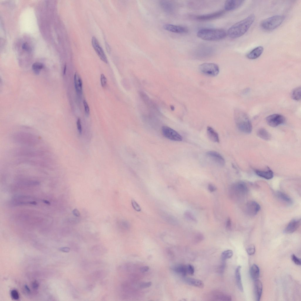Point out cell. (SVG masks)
I'll use <instances>...</instances> for the list:
<instances>
[{
  "mask_svg": "<svg viewBox=\"0 0 301 301\" xmlns=\"http://www.w3.org/2000/svg\"><path fill=\"white\" fill-rule=\"evenodd\" d=\"M255 16L251 14L245 18L231 26L228 30L227 34L230 38L235 39L245 34L254 21Z\"/></svg>",
  "mask_w": 301,
  "mask_h": 301,
  "instance_id": "6da1fadb",
  "label": "cell"
},
{
  "mask_svg": "<svg viewBox=\"0 0 301 301\" xmlns=\"http://www.w3.org/2000/svg\"><path fill=\"white\" fill-rule=\"evenodd\" d=\"M227 35V32L224 29L209 28L201 29L197 33L199 38L208 41L221 40L225 38Z\"/></svg>",
  "mask_w": 301,
  "mask_h": 301,
  "instance_id": "7a4b0ae2",
  "label": "cell"
},
{
  "mask_svg": "<svg viewBox=\"0 0 301 301\" xmlns=\"http://www.w3.org/2000/svg\"><path fill=\"white\" fill-rule=\"evenodd\" d=\"M234 116L235 122L238 129L246 134L250 133L252 131V126L247 115L242 111L236 109L234 111Z\"/></svg>",
  "mask_w": 301,
  "mask_h": 301,
  "instance_id": "3957f363",
  "label": "cell"
},
{
  "mask_svg": "<svg viewBox=\"0 0 301 301\" xmlns=\"http://www.w3.org/2000/svg\"><path fill=\"white\" fill-rule=\"evenodd\" d=\"M14 141L19 144L29 146L36 145L39 142V139L37 136L25 132H17L13 136Z\"/></svg>",
  "mask_w": 301,
  "mask_h": 301,
  "instance_id": "277c9868",
  "label": "cell"
},
{
  "mask_svg": "<svg viewBox=\"0 0 301 301\" xmlns=\"http://www.w3.org/2000/svg\"><path fill=\"white\" fill-rule=\"evenodd\" d=\"M285 18V16L283 15H274L262 21L260 24V26L264 30L272 31L279 27L283 22Z\"/></svg>",
  "mask_w": 301,
  "mask_h": 301,
  "instance_id": "5b68a950",
  "label": "cell"
},
{
  "mask_svg": "<svg viewBox=\"0 0 301 301\" xmlns=\"http://www.w3.org/2000/svg\"><path fill=\"white\" fill-rule=\"evenodd\" d=\"M199 70L202 74L212 76H216L219 72L218 66L213 63H203L199 66Z\"/></svg>",
  "mask_w": 301,
  "mask_h": 301,
  "instance_id": "8992f818",
  "label": "cell"
},
{
  "mask_svg": "<svg viewBox=\"0 0 301 301\" xmlns=\"http://www.w3.org/2000/svg\"><path fill=\"white\" fill-rule=\"evenodd\" d=\"M231 188L233 194L239 198L243 197L248 192V189L246 186L242 182H238L234 184Z\"/></svg>",
  "mask_w": 301,
  "mask_h": 301,
  "instance_id": "52a82bcc",
  "label": "cell"
},
{
  "mask_svg": "<svg viewBox=\"0 0 301 301\" xmlns=\"http://www.w3.org/2000/svg\"><path fill=\"white\" fill-rule=\"evenodd\" d=\"M163 135L167 138L172 141H181L182 140V136L177 132L166 126H163L162 128Z\"/></svg>",
  "mask_w": 301,
  "mask_h": 301,
  "instance_id": "ba28073f",
  "label": "cell"
},
{
  "mask_svg": "<svg viewBox=\"0 0 301 301\" xmlns=\"http://www.w3.org/2000/svg\"><path fill=\"white\" fill-rule=\"evenodd\" d=\"M267 124L272 127H275L284 123L285 118L284 116L278 114H274L267 116L266 119Z\"/></svg>",
  "mask_w": 301,
  "mask_h": 301,
  "instance_id": "9c48e42d",
  "label": "cell"
},
{
  "mask_svg": "<svg viewBox=\"0 0 301 301\" xmlns=\"http://www.w3.org/2000/svg\"><path fill=\"white\" fill-rule=\"evenodd\" d=\"M207 156L218 165L223 167L225 165V160L223 156L218 152L209 151L206 153Z\"/></svg>",
  "mask_w": 301,
  "mask_h": 301,
  "instance_id": "30bf717a",
  "label": "cell"
},
{
  "mask_svg": "<svg viewBox=\"0 0 301 301\" xmlns=\"http://www.w3.org/2000/svg\"><path fill=\"white\" fill-rule=\"evenodd\" d=\"M92 44L93 47L100 59L104 62L107 63L108 60L105 53L97 39L94 36L92 38Z\"/></svg>",
  "mask_w": 301,
  "mask_h": 301,
  "instance_id": "8fae6325",
  "label": "cell"
},
{
  "mask_svg": "<svg viewBox=\"0 0 301 301\" xmlns=\"http://www.w3.org/2000/svg\"><path fill=\"white\" fill-rule=\"evenodd\" d=\"M224 13V10H221L209 14L197 16L195 19L200 21H208L218 18L222 16Z\"/></svg>",
  "mask_w": 301,
  "mask_h": 301,
  "instance_id": "7c38bea8",
  "label": "cell"
},
{
  "mask_svg": "<svg viewBox=\"0 0 301 301\" xmlns=\"http://www.w3.org/2000/svg\"><path fill=\"white\" fill-rule=\"evenodd\" d=\"M260 209L259 205L254 201L248 202L246 205V211L247 214L251 216H253L257 214Z\"/></svg>",
  "mask_w": 301,
  "mask_h": 301,
  "instance_id": "4fadbf2b",
  "label": "cell"
},
{
  "mask_svg": "<svg viewBox=\"0 0 301 301\" xmlns=\"http://www.w3.org/2000/svg\"><path fill=\"white\" fill-rule=\"evenodd\" d=\"M245 1L241 0H228L225 2L224 8L227 11H231L240 7L244 4Z\"/></svg>",
  "mask_w": 301,
  "mask_h": 301,
  "instance_id": "5bb4252c",
  "label": "cell"
},
{
  "mask_svg": "<svg viewBox=\"0 0 301 301\" xmlns=\"http://www.w3.org/2000/svg\"><path fill=\"white\" fill-rule=\"evenodd\" d=\"M164 28L168 31L177 33L183 34L188 32V30L185 27L171 24H165L163 25Z\"/></svg>",
  "mask_w": 301,
  "mask_h": 301,
  "instance_id": "9a60e30c",
  "label": "cell"
},
{
  "mask_svg": "<svg viewBox=\"0 0 301 301\" xmlns=\"http://www.w3.org/2000/svg\"><path fill=\"white\" fill-rule=\"evenodd\" d=\"M301 223L300 219H294L292 220L288 224L284 230V232L287 234L292 233L299 228Z\"/></svg>",
  "mask_w": 301,
  "mask_h": 301,
  "instance_id": "2e32d148",
  "label": "cell"
},
{
  "mask_svg": "<svg viewBox=\"0 0 301 301\" xmlns=\"http://www.w3.org/2000/svg\"><path fill=\"white\" fill-rule=\"evenodd\" d=\"M159 213L161 218L168 224L173 225L178 224L177 220L173 215L163 211H160Z\"/></svg>",
  "mask_w": 301,
  "mask_h": 301,
  "instance_id": "e0dca14e",
  "label": "cell"
},
{
  "mask_svg": "<svg viewBox=\"0 0 301 301\" xmlns=\"http://www.w3.org/2000/svg\"><path fill=\"white\" fill-rule=\"evenodd\" d=\"M212 299L215 300L229 301L231 300V296L228 294L218 291H214L211 293Z\"/></svg>",
  "mask_w": 301,
  "mask_h": 301,
  "instance_id": "ac0fdd59",
  "label": "cell"
},
{
  "mask_svg": "<svg viewBox=\"0 0 301 301\" xmlns=\"http://www.w3.org/2000/svg\"><path fill=\"white\" fill-rule=\"evenodd\" d=\"M264 48L259 46L254 48L249 52L246 55L247 57L250 59H254L258 58L262 53Z\"/></svg>",
  "mask_w": 301,
  "mask_h": 301,
  "instance_id": "d6986e66",
  "label": "cell"
},
{
  "mask_svg": "<svg viewBox=\"0 0 301 301\" xmlns=\"http://www.w3.org/2000/svg\"><path fill=\"white\" fill-rule=\"evenodd\" d=\"M262 291V282L258 279L254 280V292L256 300H260Z\"/></svg>",
  "mask_w": 301,
  "mask_h": 301,
  "instance_id": "ffe728a7",
  "label": "cell"
},
{
  "mask_svg": "<svg viewBox=\"0 0 301 301\" xmlns=\"http://www.w3.org/2000/svg\"><path fill=\"white\" fill-rule=\"evenodd\" d=\"M75 88L77 93L81 95L82 92V82L81 79L78 73L76 72L74 77Z\"/></svg>",
  "mask_w": 301,
  "mask_h": 301,
  "instance_id": "44dd1931",
  "label": "cell"
},
{
  "mask_svg": "<svg viewBox=\"0 0 301 301\" xmlns=\"http://www.w3.org/2000/svg\"><path fill=\"white\" fill-rule=\"evenodd\" d=\"M256 174L258 176L266 179H270L273 176L272 171L267 167L266 169L264 170H256L255 171Z\"/></svg>",
  "mask_w": 301,
  "mask_h": 301,
  "instance_id": "7402d4cb",
  "label": "cell"
},
{
  "mask_svg": "<svg viewBox=\"0 0 301 301\" xmlns=\"http://www.w3.org/2000/svg\"><path fill=\"white\" fill-rule=\"evenodd\" d=\"M276 196L280 201L285 204L290 205L292 203L291 198L283 193L278 192L276 193Z\"/></svg>",
  "mask_w": 301,
  "mask_h": 301,
  "instance_id": "603a6c76",
  "label": "cell"
},
{
  "mask_svg": "<svg viewBox=\"0 0 301 301\" xmlns=\"http://www.w3.org/2000/svg\"><path fill=\"white\" fill-rule=\"evenodd\" d=\"M184 281L187 284L196 287L202 288L204 287V284L201 280L190 277H185Z\"/></svg>",
  "mask_w": 301,
  "mask_h": 301,
  "instance_id": "cb8c5ba5",
  "label": "cell"
},
{
  "mask_svg": "<svg viewBox=\"0 0 301 301\" xmlns=\"http://www.w3.org/2000/svg\"><path fill=\"white\" fill-rule=\"evenodd\" d=\"M207 132L209 138L212 141L218 143L219 142V136L217 133L211 127L208 126L207 128Z\"/></svg>",
  "mask_w": 301,
  "mask_h": 301,
  "instance_id": "d4e9b609",
  "label": "cell"
},
{
  "mask_svg": "<svg viewBox=\"0 0 301 301\" xmlns=\"http://www.w3.org/2000/svg\"><path fill=\"white\" fill-rule=\"evenodd\" d=\"M250 276L254 280L258 279L260 276V269L258 266L255 264H253L250 267Z\"/></svg>",
  "mask_w": 301,
  "mask_h": 301,
  "instance_id": "484cf974",
  "label": "cell"
},
{
  "mask_svg": "<svg viewBox=\"0 0 301 301\" xmlns=\"http://www.w3.org/2000/svg\"><path fill=\"white\" fill-rule=\"evenodd\" d=\"M241 268V267L240 266H238L236 268L235 270V277L237 285L240 291L243 292V289L241 281L240 274Z\"/></svg>",
  "mask_w": 301,
  "mask_h": 301,
  "instance_id": "4316f807",
  "label": "cell"
},
{
  "mask_svg": "<svg viewBox=\"0 0 301 301\" xmlns=\"http://www.w3.org/2000/svg\"><path fill=\"white\" fill-rule=\"evenodd\" d=\"M257 134L259 137L265 141H268L271 138V136L270 133L263 128L259 129L257 131Z\"/></svg>",
  "mask_w": 301,
  "mask_h": 301,
  "instance_id": "83f0119b",
  "label": "cell"
},
{
  "mask_svg": "<svg viewBox=\"0 0 301 301\" xmlns=\"http://www.w3.org/2000/svg\"><path fill=\"white\" fill-rule=\"evenodd\" d=\"M160 4L162 8L165 11L170 13L173 11V7L170 2L167 1H161Z\"/></svg>",
  "mask_w": 301,
  "mask_h": 301,
  "instance_id": "f1b7e54d",
  "label": "cell"
},
{
  "mask_svg": "<svg viewBox=\"0 0 301 301\" xmlns=\"http://www.w3.org/2000/svg\"><path fill=\"white\" fill-rule=\"evenodd\" d=\"M173 270L176 272L185 277L187 274V265H177L173 267Z\"/></svg>",
  "mask_w": 301,
  "mask_h": 301,
  "instance_id": "f546056e",
  "label": "cell"
},
{
  "mask_svg": "<svg viewBox=\"0 0 301 301\" xmlns=\"http://www.w3.org/2000/svg\"><path fill=\"white\" fill-rule=\"evenodd\" d=\"M301 87H298L295 88L291 93L292 98L296 101H299L301 99Z\"/></svg>",
  "mask_w": 301,
  "mask_h": 301,
  "instance_id": "4dcf8cb0",
  "label": "cell"
},
{
  "mask_svg": "<svg viewBox=\"0 0 301 301\" xmlns=\"http://www.w3.org/2000/svg\"><path fill=\"white\" fill-rule=\"evenodd\" d=\"M233 252L230 250H226L223 251L221 254V258L223 261L231 258L233 256Z\"/></svg>",
  "mask_w": 301,
  "mask_h": 301,
  "instance_id": "1f68e13d",
  "label": "cell"
},
{
  "mask_svg": "<svg viewBox=\"0 0 301 301\" xmlns=\"http://www.w3.org/2000/svg\"><path fill=\"white\" fill-rule=\"evenodd\" d=\"M44 65L43 64L39 62L34 63L32 66V68L35 73L39 74L40 71L43 68Z\"/></svg>",
  "mask_w": 301,
  "mask_h": 301,
  "instance_id": "d6a6232c",
  "label": "cell"
},
{
  "mask_svg": "<svg viewBox=\"0 0 301 301\" xmlns=\"http://www.w3.org/2000/svg\"><path fill=\"white\" fill-rule=\"evenodd\" d=\"M184 216L187 219L196 222V220L192 213L188 211H185L184 213Z\"/></svg>",
  "mask_w": 301,
  "mask_h": 301,
  "instance_id": "836d02e7",
  "label": "cell"
},
{
  "mask_svg": "<svg viewBox=\"0 0 301 301\" xmlns=\"http://www.w3.org/2000/svg\"><path fill=\"white\" fill-rule=\"evenodd\" d=\"M246 251L248 254L249 255H253L255 251V246L253 245H249L247 247Z\"/></svg>",
  "mask_w": 301,
  "mask_h": 301,
  "instance_id": "e575fe53",
  "label": "cell"
},
{
  "mask_svg": "<svg viewBox=\"0 0 301 301\" xmlns=\"http://www.w3.org/2000/svg\"><path fill=\"white\" fill-rule=\"evenodd\" d=\"M131 204L133 209L138 212L141 210V208L139 204L133 199L131 200Z\"/></svg>",
  "mask_w": 301,
  "mask_h": 301,
  "instance_id": "d590c367",
  "label": "cell"
},
{
  "mask_svg": "<svg viewBox=\"0 0 301 301\" xmlns=\"http://www.w3.org/2000/svg\"><path fill=\"white\" fill-rule=\"evenodd\" d=\"M101 83L102 86L105 88L106 86L107 80L106 78L103 74H101L100 77Z\"/></svg>",
  "mask_w": 301,
  "mask_h": 301,
  "instance_id": "8d00e7d4",
  "label": "cell"
},
{
  "mask_svg": "<svg viewBox=\"0 0 301 301\" xmlns=\"http://www.w3.org/2000/svg\"><path fill=\"white\" fill-rule=\"evenodd\" d=\"M83 104L85 109V115L86 116H88L90 114V110L89 106L86 101L85 100L83 101Z\"/></svg>",
  "mask_w": 301,
  "mask_h": 301,
  "instance_id": "74e56055",
  "label": "cell"
},
{
  "mask_svg": "<svg viewBox=\"0 0 301 301\" xmlns=\"http://www.w3.org/2000/svg\"><path fill=\"white\" fill-rule=\"evenodd\" d=\"M187 270L188 273L190 275H193L194 273V268L193 266L190 264L187 265Z\"/></svg>",
  "mask_w": 301,
  "mask_h": 301,
  "instance_id": "f35d334b",
  "label": "cell"
},
{
  "mask_svg": "<svg viewBox=\"0 0 301 301\" xmlns=\"http://www.w3.org/2000/svg\"><path fill=\"white\" fill-rule=\"evenodd\" d=\"M291 259L295 264L299 265H301L300 259L297 257L294 254H292L291 255Z\"/></svg>",
  "mask_w": 301,
  "mask_h": 301,
  "instance_id": "ab89813d",
  "label": "cell"
},
{
  "mask_svg": "<svg viewBox=\"0 0 301 301\" xmlns=\"http://www.w3.org/2000/svg\"><path fill=\"white\" fill-rule=\"evenodd\" d=\"M121 224L122 228L125 230H128L130 228V224L128 222L126 221H122L121 222Z\"/></svg>",
  "mask_w": 301,
  "mask_h": 301,
  "instance_id": "60d3db41",
  "label": "cell"
},
{
  "mask_svg": "<svg viewBox=\"0 0 301 301\" xmlns=\"http://www.w3.org/2000/svg\"><path fill=\"white\" fill-rule=\"evenodd\" d=\"M11 295L12 297L14 300H18L19 298L18 293L15 290H13L11 291Z\"/></svg>",
  "mask_w": 301,
  "mask_h": 301,
  "instance_id": "b9f144b4",
  "label": "cell"
},
{
  "mask_svg": "<svg viewBox=\"0 0 301 301\" xmlns=\"http://www.w3.org/2000/svg\"><path fill=\"white\" fill-rule=\"evenodd\" d=\"M204 237L203 235L201 233H198L196 235L195 237V240L196 242H198L201 241L203 239Z\"/></svg>",
  "mask_w": 301,
  "mask_h": 301,
  "instance_id": "7bdbcfd3",
  "label": "cell"
},
{
  "mask_svg": "<svg viewBox=\"0 0 301 301\" xmlns=\"http://www.w3.org/2000/svg\"><path fill=\"white\" fill-rule=\"evenodd\" d=\"M152 283L150 282L142 283L140 285V287L141 288H144L148 287L150 286Z\"/></svg>",
  "mask_w": 301,
  "mask_h": 301,
  "instance_id": "ee69618b",
  "label": "cell"
},
{
  "mask_svg": "<svg viewBox=\"0 0 301 301\" xmlns=\"http://www.w3.org/2000/svg\"><path fill=\"white\" fill-rule=\"evenodd\" d=\"M225 267V262H223L221 265L218 269V271L219 273H222L224 271Z\"/></svg>",
  "mask_w": 301,
  "mask_h": 301,
  "instance_id": "f6af8a7d",
  "label": "cell"
},
{
  "mask_svg": "<svg viewBox=\"0 0 301 301\" xmlns=\"http://www.w3.org/2000/svg\"><path fill=\"white\" fill-rule=\"evenodd\" d=\"M77 126L78 131L80 134L82 133V129L81 124V121L80 118H78L77 121Z\"/></svg>",
  "mask_w": 301,
  "mask_h": 301,
  "instance_id": "bcb514c9",
  "label": "cell"
},
{
  "mask_svg": "<svg viewBox=\"0 0 301 301\" xmlns=\"http://www.w3.org/2000/svg\"><path fill=\"white\" fill-rule=\"evenodd\" d=\"M231 226V220L230 218H229L227 219L226 224V227L227 229L229 230L230 229Z\"/></svg>",
  "mask_w": 301,
  "mask_h": 301,
  "instance_id": "7dc6e473",
  "label": "cell"
},
{
  "mask_svg": "<svg viewBox=\"0 0 301 301\" xmlns=\"http://www.w3.org/2000/svg\"><path fill=\"white\" fill-rule=\"evenodd\" d=\"M22 47L23 49L26 51H29L30 50V47L27 43H24Z\"/></svg>",
  "mask_w": 301,
  "mask_h": 301,
  "instance_id": "c3c4849f",
  "label": "cell"
},
{
  "mask_svg": "<svg viewBox=\"0 0 301 301\" xmlns=\"http://www.w3.org/2000/svg\"><path fill=\"white\" fill-rule=\"evenodd\" d=\"M149 267L148 266H144L141 267L140 269V270L142 272H145L149 270Z\"/></svg>",
  "mask_w": 301,
  "mask_h": 301,
  "instance_id": "681fc988",
  "label": "cell"
},
{
  "mask_svg": "<svg viewBox=\"0 0 301 301\" xmlns=\"http://www.w3.org/2000/svg\"><path fill=\"white\" fill-rule=\"evenodd\" d=\"M208 189L210 192H213L215 190L216 188L213 185L210 184L208 185Z\"/></svg>",
  "mask_w": 301,
  "mask_h": 301,
  "instance_id": "f907efd6",
  "label": "cell"
},
{
  "mask_svg": "<svg viewBox=\"0 0 301 301\" xmlns=\"http://www.w3.org/2000/svg\"><path fill=\"white\" fill-rule=\"evenodd\" d=\"M73 213L75 216L77 217H79L80 215V214L78 210L77 209H74L73 211Z\"/></svg>",
  "mask_w": 301,
  "mask_h": 301,
  "instance_id": "816d5d0a",
  "label": "cell"
},
{
  "mask_svg": "<svg viewBox=\"0 0 301 301\" xmlns=\"http://www.w3.org/2000/svg\"><path fill=\"white\" fill-rule=\"evenodd\" d=\"M38 284L37 282L35 281L33 283V287L34 289H36L38 287Z\"/></svg>",
  "mask_w": 301,
  "mask_h": 301,
  "instance_id": "f5cc1de1",
  "label": "cell"
},
{
  "mask_svg": "<svg viewBox=\"0 0 301 301\" xmlns=\"http://www.w3.org/2000/svg\"><path fill=\"white\" fill-rule=\"evenodd\" d=\"M69 249L68 248H61V250L64 252H68L69 250Z\"/></svg>",
  "mask_w": 301,
  "mask_h": 301,
  "instance_id": "db71d44e",
  "label": "cell"
},
{
  "mask_svg": "<svg viewBox=\"0 0 301 301\" xmlns=\"http://www.w3.org/2000/svg\"><path fill=\"white\" fill-rule=\"evenodd\" d=\"M66 65H65V66H64V70H63V74H65L66 72Z\"/></svg>",
  "mask_w": 301,
  "mask_h": 301,
  "instance_id": "11a10c76",
  "label": "cell"
},
{
  "mask_svg": "<svg viewBox=\"0 0 301 301\" xmlns=\"http://www.w3.org/2000/svg\"><path fill=\"white\" fill-rule=\"evenodd\" d=\"M25 287L26 290H28V291H30L29 289V288L27 286H26Z\"/></svg>",
  "mask_w": 301,
  "mask_h": 301,
  "instance_id": "9f6ffc18",
  "label": "cell"
}]
</instances>
